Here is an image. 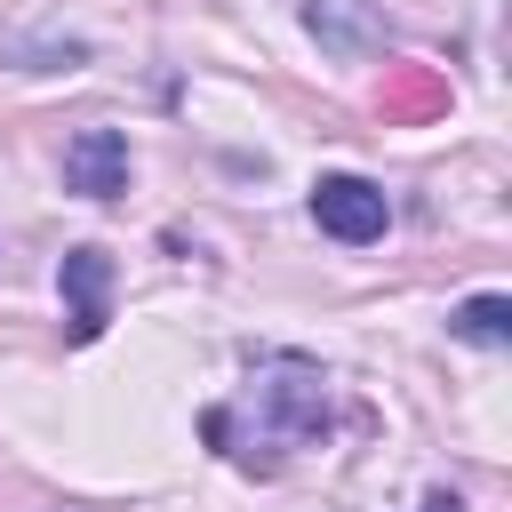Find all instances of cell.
I'll return each instance as SVG.
<instances>
[{
	"instance_id": "7",
	"label": "cell",
	"mask_w": 512,
	"mask_h": 512,
	"mask_svg": "<svg viewBox=\"0 0 512 512\" xmlns=\"http://www.w3.org/2000/svg\"><path fill=\"white\" fill-rule=\"evenodd\" d=\"M448 328H456L464 344H488V352H496V344H512V296H464Z\"/></svg>"
},
{
	"instance_id": "1",
	"label": "cell",
	"mask_w": 512,
	"mask_h": 512,
	"mask_svg": "<svg viewBox=\"0 0 512 512\" xmlns=\"http://www.w3.org/2000/svg\"><path fill=\"white\" fill-rule=\"evenodd\" d=\"M208 448H224L240 472H280L288 448H312L328 432V376L296 352H272L256 376H248V400L232 408H208L200 416Z\"/></svg>"
},
{
	"instance_id": "6",
	"label": "cell",
	"mask_w": 512,
	"mask_h": 512,
	"mask_svg": "<svg viewBox=\"0 0 512 512\" xmlns=\"http://www.w3.org/2000/svg\"><path fill=\"white\" fill-rule=\"evenodd\" d=\"M376 112H384V120H400V128L440 120V112H448V72H432V64H384Z\"/></svg>"
},
{
	"instance_id": "2",
	"label": "cell",
	"mask_w": 512,
	"mask_h": 512,
	"mask_svg": "<svg viewBox=\"0 0 512 512\" xmlns=\"http://www.w3.org/2000/svg\"><path fill=\"white\" fill-rule=\"evenodd\" d=\"M312 224L328 240H344V248H368V240H384L392 208H384V192L368 176H320L312 184Z\"/></svg>"
},
{
	"instance_id": "3",
	"label": "cell",
	"mask_w": 512,
	"mask_h": 512,
	"mask_svg": "<svg viewBox=\"0 0 512 512\" xmlns=\"http://www.w3.org/2000/svg\"><path fill=\"white\" fill-rule=\"evenodd\" d=\"M112 320V256L104 248H64V336L96 344Z\"/></svg>"
},
{
	"instance_id": "5",
	"label": "cell",
	"mask_w": 512,
	"mask_h": 512,
	"mask_svg": "<svg viewBox=\"0 0 512 512\" xmlns=\"http://www.w3.org/2000/svg\"><path fill=\"white\" fill-rule=\"evenodd\" d=\"M304 32H312L328 56H344V64H360V56L384 48V16H376V0H304Z\"/></svg>"
},
{
	"instance_id": "8",
	"label": "cell",
	"mask_w": 512,
	"mask_h": 512,
	"mask_svg": "<svg viewBox=\"0 0 512 512\" xmlns=\"http://www.w3.org/2000/svg\"><path fill=\"white\" fill-rule=\"evenodd\" d=\"M416 512H464V504H456V496H424Z\"/></svg>"
},
{
	"instance_id": "4",
	"label": "cell",
	"mask_w": 512,
	"mask_h": 512,
	"mask_svg": "<svg viewBox=\"0 0 512 512\" xmlns=\"http://www.w3.org/2000/svg\"><path fill=\"white\" fill-rule=\"evenodd\" d=\"M64 192H80V200L128 192V136L120 128H80L64 144Z\"/></svg>"
}]
</instances>
